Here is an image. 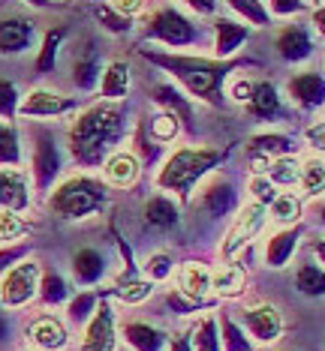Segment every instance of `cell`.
Here are the masks:
<instances>
[{"mask_svg": "<svg viewBox=\"0 0 325 351\" xmlns=\"http://www.w3.org/2000/svg\"><path fill=\"white\" fill-rule=\"evenodd\" d=\"M19 114V87L6 78H0V117Z\"/></svg>", "mask_w": 325, "mask_h": 351, "instance_id": "46", "label": "cell"}, {"mask_svg": "<svg viewBox=\"0 0 325 351\" xmlns=\"http://www.w3.org/2000/svg\"><path fill=\"white\" fill-rule=\"evenodd\" d=\"M102 178H106V186L115 189H126L139 180V159L126 150H115L112 156L102 162Z\"/></svg>", "mask_w": 325, "mask_h": 351, "instance_id": "15", "label": "cell"}, {"mask_svg": "<svg viewBox=\"0 0 325 351\" xmlns=\"http://www.w3.org/2000/svg\"><path fill=\"white\" fill-rule=\"evenodd\" d=\"M253 90H256V82H250V78H244V75L232 78V84H229V97L235 102H250Z\"/></svg>", "mask_w": 325, "mask_h": 351, "instance_id": "48", "label": "cell"}, {"mask_svg": "<svg viewBox=\"0 0 325 351\" xmlns=\"http://www.w3.org/2000/svg\"><path fill=\"white\" fill-rule=\"evenodd\" d=\"M142 270H145L150 279H166L172 274V255L169 252H154L145 261V267H142Z\"/></svg>", "mask_w": 325, "mask_h": 351, "instance_id": "47", "label": "cell"}, {"mask_svg": "<svg viewBox=\"0 0 325 351\" xmlns=\"http://www.w3.org/2000/svg\"><path fill=\"white\" fill-rule=\"evenodd\" d=\"M97 294L93 291H78L73 303H67V309H69V322L73 324H88L93 313H97Z\"/></svg>", "mask_w": 325, "mask_h": 351, "instance_id": "39", "label": "cell"}, {"mask_svg": "<svg viewBox=\"0 0 325 351\" xmlns=\"http://www.w3.org/2000/svg\"><path fill=\"white\" fill-rule=\"evenodd\" d=\"M117 348V330H115V309L112 303L100 300L97 313L85 324L82 351H115Z\"/></svg>", "mask_w": 325, "mask_h": 351, "instance_id": "9", "label": "cell"}, {"mask_svg": "<svg viewBox=\"0 0 325 351\" xmlns=\"http://www.w3.org/2000/svg\"><path fill=\"white\" fill-rule=\"evenodd\" d=\"M271 219L277 222V226H283V228H289L292 222H298L301 219V198L295 193L277 195L271 202Z\"/></svg>", "mask_w": 325, "mask_h": 351, "instance_id": "34", "label": "cell"}, {"mask_svg": "<svg viewBox=\"0 0 325 351\" xmlns=\"http://www.w3.org/2000/svg\"><path fill=\"white\" fill-rule=\"evenodd\" d=\"M148 60H154L160 69L172 73L181 84L187 87V93L199 97L205 102H217L220 99V84L226 75V63L223 60H205V58H172V54H145Z\"/></svg>", "mask_w": 325, "mask_h": 351, "instance_id": "2", "label": "cell"}, {"mask_svg": "<svg viewBox=\"0 0 325 351\" xmlns=\"http://www.w3.org/2000/svg\"><path fill=\"white\" fill-rule=\"evenodd\" d=\"M73 108H76V99H69V97H58V93H49V90H30L27 99L19 106V114L21 117H58Z\"/></svg>", "mask_w": 325, "mask_h": 351, "instance_id": "12", "label": "cell"}, {"mask_svg": "<svg viewBox=\"0 0 325 351\" xmlns=\"http://www.w3.org/2000/svg\"><path fill=\"white\" fill-rule=\"evenodd\" d=\"M27 204H30V193H27V183L21 178V171L0 169V210L21 213V210H27Z\"/></svg>", "mask_w": 325, "mask_h": 351, "instance_id": "19", "label": "cell"}, {"mask_svg": "<svg viewBox=\"0 0 325 351\" xmlns=\"http://www.w3.org/2000/svg\"><path fill=\"white\" fill-rule=\"evenodd\" d=\"M102 274H106V258H102L100 250H91V246H82L73 255V276L76 282L82 285H97Z\"/></svg>", "mask_w": 325, "mask_h": 351, "instance_id": "23", "label": "cell"}, {"mask_svg": "<svg viewBox=\"0 0 325 351\" xmlns=\"http://www.w3.org/2000/svg\"><path fill=\"white\" fill-rule=\"evenodd\" d=\"M150 99H154L163 111H169V114H175V117L178 114L187 117L190 111H193V108H190V102H187V97L172 82H160V84L150 87Z\"/></svg>", "mask_w": 325, "mask_h": 351, "instance_id": "28", "label": "cell"}, {"mask_svg": "<svg viewBox=\"0 0 325 351\" xmlns=\"http://www.w3.org/2000/svg\"><path fill=\"white\" fill-rule=\"evenodd\" d=\"M320 222H322V226H325V204L320 207Z\"/></svg>", "mask_w": 325, "mask_h": 351, "instance_id": "59", "label": "cell"}, {"mask_svg": "<svg viewBox=\"0 0 325 351\" xmlns=\"http://www.w3.org/2000/svg\"><path fill=\"white\" fill-rule=\"evenodd\" d=\"M150 291H154V282L150 279H121V282L112 289V294L121 303H142L150 298Z\"/></svg>", "mask_w": 325, "mask_h": 351, "instance_id": "35", "label": "cell"}, {"mask_svg": "<svg viewBox=\"0 0 325 351\" xmlns=\"http://www.w3.org/2000/svg\"><path fill=\"white\" fill-rule=\"evenodd\" d=\"M100 78H102L100 75V63L93 60V58H82L73 66V82H76L78 90H91V87L97 84Z\"/></svg>", "mask_w": 325, "mask_h": 351, "instance_id": "43", "label": "cell"}, {"mask_svg": "<svg viewBox=\"0 0 325 351\" xmlns=\"http://www.w3.org/2000/svg\"><path fill=\"white\" fill-rule=\"evenodd\" d=\"M169 351H193V342H190L187 337H175L169 342Z\"/></svg>", "mask_w": 325, "mask_h": 351, "instance_id": "55", "label": "cell"}, {"mask_svg": "<svg viewBox=\"0 0 325 351\" xmlns=\"http://www.w3.org/2000/svg\"><path fill=\"white\" fill-rule=\"evenodd\" d=\"M211 282H214L211 267L199 265V261H187V265L181 267V274H178V291L184 294V298H190V300H199V303L208 300V294H211Z\"/></svg>", "mask_w": 325, "mask_h": 351, "instance_id": "16", "label": "cell"}, {"mask_svg": "<svg viewBox=\"0 0 325 351\" xmlns=\"http://www.w3.org/2000/svg\"><path fill=\"white\" fill-rule=\"evenodd\" d=\"M148 135L154 145H169V141H175L178 135V117L169 114V111H160V114L150 117V126H148Z\"/></svg>", "mask_w": 325, "mask_h": 351, "instance_id": "37", "label": "cell"}, {"mask_svg": "<svg viewBox=\"0 0 325 351\" xmlns=\"http://www.w3.org/2000/svg\"><path fill=\"white\" fill-rule=\"evenodd\" d=\"M124 130L126 121L117 106H93L69 130V154L85 169H102V162L121 145Z\"/></svg>", "mask_w": 325, "mask_h": 351, "instance_id": "1", "label": "cell"}, {"mask_svg": "<svg viewBox=\"0 0 325 351\" xmlns=\"http://www.w3.org/2000/svg\"><path fill=\"white\" fill-rule=\"evenodd\" d=\"M112 6H115V10L121 12V15H124V12H139V10H142V3H112Z\"/></svg>", "mask_w": 325, "mask_h": 351, "instance_id": "56", "label": "cell"}, {"mask_svg": "<svg viewBox=\"0 0 325 351\" xmlns=\"http://www.w3.org/2000/svg\"><path fill=\"white\" fill-rule=\"evenodd\" d=\"M130 90V66L124 60H115L106 66L100 78V97L102 99H124Z\"/></svg>", "mask_w": 325, "mask_h": 351, "instance_id": "27", "label": "cell"}, {"mask_svg": "<svg viewBox=\"0 0 325 351\" xmlns=\"http://www.w3.org/2000/svg\"><path fill=\"white\" fill-rule=\"evenodd\" d=\"M247 111L250 117H256L259 123H274L283 117V102H280V93L271 82H256V90L247 102Z\"/></svg>", "mask_w": 325, "mask_h": 351, "instance_id": "14", "label": "cell"}, {"mask_svg": "<svg viewBox=\"0 0 325 351\" xmlns=\"http://www.w3.org/2000/svg\"><path fill=\"white\" fill-rule=\"evenodd\" d=\"M109 204V186L91 174L85 178H69L63 180L49 198V207L58 219L78 222L102 213V207Z\"/></svg>", "mask_w": 325, "mask_h": 351, "instance_id": "3", "label": "cell"}, {"mask_svg": "<svg viewBox=\"0 0 325 351\" xmlns=\"http://www.w3.org/2000/svg\"><path fill=\"white\" fill-rule=\"evenodd\" d=\"M63 39H67V27H52L49 34L43 36V45H39V51H36V66H34L39 75H49L54 69Z\"/></svg>", "mask_w": 325, "mask_h": 351, "instance_id": "29", "label": "cell"}, {"mask_svg": "<svg viewBox=\"0 0 325 351\" xmlns=\"http://www.w3.org/2000/svg\"><path fill=\"white\" fill-rule=\"evenodd\" d=\"M25 222H21L19 213L12 210H0V243H10V241H19L25 237Z\"/></svg>", "mask_w": 325, "mask_h": 351, "instance_id": "44", "label": "cell"}, {"mask_svg": "<svg viewBox=\"0 0 325 351\" xmlns=\"http://www.w3.org/2000/svg\"><path fill=\"white\" fill-rule=\"evenodd\" d=\"M295 289L304 298H325V270L316 265H301L295 274Z\"/></svg>", "mask_w": 325, "mask_h": 351, "instance_id": "33", "label": "cell"}, {"mask_svg": "<svg viewBox=\"0 0 325 351\" xmlns=\"http://www.w3.org/2000/svg\"><path fill=\"white\" fill-rule=\"evenodd\" d=\"M311 21H313V30L325 39V3L322 6H316V10L311 12Z\"/></svg>", "mask_w": 325, "mask_h": 351, "instance_id": "54", "label": "cell"}, {"mask_svg": "<svg viewBox=\"0 0 325 351\" xmlns=\"http://www.w3.org/2000/svg\"><path fill=\"white\" fill-rule=\"evenodd\" d=\"M6 339V322H3V315H0V342Z\"/></svg>", "mask_w": 325, "mask_h": 351, "instance_id": "58", "label": "cell"}, {"mask_svg": "<svg viewBox=\"0 0 325 351\" xmlns=\"http://www.w3.org/2000/svg\"><path fill=\"white\" fill-rule=\"evenodd\" d=\"M193 351H223V339H220V324L214 318H202L193 333Z\"/></svg>", "mask_w": 325, "mask_h": 351, "instance_id": "36", "label": "cell"}, {"mask_svg": "<svg viewBox=\"0 0 325 351\" xmlns=\"http://www.w3.org/2000/svg\"><path fill=\"white\" fill-rule=\"evenodd\" d=\"M244 43H247V27L229 19H217V25H214V54H217V60L232 58L238 49H244Z\"/></svg>", "mask_w": 325, "mask_h": 351, "instance_id": "21", "label": "cell"}, {"mask_svg": "<svg viewBox=\"0 0 325 351\" xmlns=\"http://www.w3.org/2000/svg\"><path fill=\"white\" fill-rule=\"evenodd\" d=\"M34 45V25L21 15L0 21V51L3 54H21Z\"/></svg>", "mask_w": 325, "mask_h": 351, "instance_id": "18", "label": "cell"}, {"mask_svg": "<svg viewBox=\"0 0 325 351\" xmlns=\"http://www.w3.org/2000/svg\"><path fill=\"white\" fill-rule=\"evenodd\" d=\"M268 10L277 15H301V12H307V3L304 0H274Z\"/></svg>", "mask_w": 325, "mask_h": 351, "instance_id": "49", "label": "cell"}, {"mask_svg": "<svg viewBox=\"0 0 325 351\" xmlns=\"http://www.w3.org/2000/svg\"><path fill=\"white\" fill-rule=\"evenodd\" d=\"M295 145H292V138L280 132H265V135H256V138H250L247 145V156L250 162L253 159H280V156H289Z\"/></svg>", "mask_w": 325, "mask_h": 351, "instance_id": "24", "label": "cell"}, {"mask_svg": "<svg viewBox=\"0 0 325 351\" xmlns=\"http://www.w3.org/2000/svg\"><path fill=\"white\" fill-rule=\"evenodd\" d=\"M39 303L43 306H60V303H67L69 298V285L67 279H63L58 270H45L43 279H39Z\"/></svg>", "mask_w": 325, "mask_h": 351, "instance_id": "30", "label": "cell"}, {"mask_svg": "<svg viewBox=\"0 0 325 351\" xmlns=\"http://www.w3.org/2000/svg\"><path fill=\"white\" fill-rule=\"evenodd\" d=\"M229 10L238 12V15H244L250 25H259V27L271 25V15H268L265 3H253V0H232V3H229Z\"/></svg>", "mask_w": 325, "mask_h": 351, "instance_id": "41", "label": "cell"}, {"mask_svg": "<svg viewBox=\"0 0 325 351\" xmlns=\"http://www.w3.org/2000/svg\"><path fill=\"white\" fill-rule=\"evenodd\" d=\"M274 49H277V54H280L283 60L301 63V60H307L313 54V36L307 34L301 25H289V27H283L280 34H277Z\"/></svg>", "mask_w": 325, "mask_h": 351, "instance_id": "13", "label": "cell"}, {"mask_svg": "<svg viewBox=\"0 0 325 351\" xmlns=\"http://www.w3.org/2000/svg\"><path fill=\"white\" fill-rule=\"evenodd\" d=\"M289 97L301 108H322L325 106V78L320 73H298L289 82Z\"/></svg>", "mask_w": 325, "mask_h": 351, "instance_id": "20", "label": "cell"}, {"mask_svg": "<svg viewBox=\"0 0 325 351\" xmlns=\"http://www.w3.org/2000/svg\"><path fill=\"white\" fill-rule=\"evenodd\" d=\"M187 10L202 12V15H211V12H217V3H214V0H190Z\"/></svg>", "mask_w": 325, "mask_h": 351, "instance_id": "53", "label": "cell"}, {"mask_svg": "<svg viewBox=\"0 0 325 351\" xmlns=\"http://www.w3.org/2000/svg\"><path fill=\"white\" fill-rule=\"evenodd\" d=\"M313 252H316V258H320V265H325V237L313 243Z\"/></svg>", "mask_w": 325, "mask_h": 351, "instance_id": "57", "label": "cell"}, {"mask_svg": "<svg viewBox=\"0 0 325 351\" xmlns=\"http://www.w3.org/2000/svg\"><path fill=\"white\" fill-rule=\"evenodd\" d=\"M235 202H238V195H235L232 183L223 180V178H214L211 183H205L202 193H199V204L211 213L214 219H220V217H226V213H232V210H235Z\"/></svg>", "mask_w": 325, "mask_h": 351, "instance_id": "17", "label": "cell"}, {"mask_svg": "<svg viewBox=\"0 0 325 351\" xmlns=\"http://www.w3.org/2000/svg\"><path fill=\"white\" fill-rule=\"evenodd\" d=\"M265 217H268V210H265V204H259V202H250L247 207H241L235 222H232V228L226 231L223 243H220V255H223V258H232L241 246H247L253 237L262 231Z\"/></svg>", "mask_w": 325, "mask_h": 351, "instance_id": "7", "label": "cell"}, {"mask_svg": "<svg viewBox=\"0 0 325 351\" xmlns=\"http://www.w3.org/2000/svg\"><path fill=\"white\" fill-rule=\"evenodd\" d=\"M250 193H253V202H259V204L268 207L277 198V186L265 178V174H253V178H250Z\"/></svg>", "mask_w": 325, "mask_h": 351, "instance_id": "45", "label": "cell"}, {"mask_svg": "<svg viewBox=\"0 0 325 351\" xmlns=\"http://www.w3.org/2000/svg\"><path fill=\"white\" fill-rule=\"evenodd\" d=\"M244 327L250 330L253 339L265 346V342L280 339V333H283V318H280V313H277L271 303H259V306L244 309Z\"/></svg>", "mask_w": 325, "mask_h": 351, "instance_id": "10", "label": "cell"}, {"mask_svg": "<svg viewBox=\"0 0 325 351\" xmlns=\"http://www.w3.org/2000/svg\"><path fill=\"white\" fill-rule=\"evenodd\" d=\"M21 255H25V246H10V250H0V274H3L6 267L19 265Z\"/></svg>", "mask_w": 325, "mask_h": 351, "instance_id": "52", "label": "cell"}, {"mask_svg": "<svg viewBox=\"0 0 325 351\" xmlns=\"http://www.w3.org/2000/svg\"><path fill=\"white\" fill-rule=\"evenodd\" d=\"M298 189L301 195L316 198L325 193V159H307L298 171Z\"/></svg>", "mask_w": 325, "mask_h": 351, "instance_id": "31", "label": "cell"}, {"mask_svg": "<svg viewBox=\"0 0 325 351\" xmlns=\"http://www.w3.org/2000/svg\"><path fill=\"white\" fill-rule=\"evenodd\" d=\"M21 159V138L10 123H0V165H15Z\"/></svg>", "mask_w": 325, "mask_h": 351, "instance_id": "40", "label": "cell"}, {"mask_svg": "<svg viewBox=\"0 0 325 351\" xmlns=\"http://www.w3.org/2000/svg\"><path fill=\"white\" fill-rule=\"evenodd\" d=\"M124 339L133 351H163L169 337H166V330L148 322H130V324H124Z\"/></svg>", "mask_w": 325, "mask_h": 351, "instance_id": "22", "label": "cell"}, {"mask_svg": "<svg viewBox=\"0 0 325 351\" xmlns=\"http://www.w3.org/2000/svg\"><path fill=\"white\" fill-rule=\"evenodd\" d=\"M27 342L39 351H60L69 342V330L58 322V318L43 315V318H34V322H30Z\"/></svg>", "mask_w": 325, "mask_h": 351, "instance_id": "11", "label": "cell"}, {"mask_svg": "<svg viewBox=\"0 0 325 351\" xmlns=\"http://www.w3.org/2000/svg\"><path fill=\"white\" fill-rule=\"evenodd\" d=\"M220 165V154L217 150H205V147H181L175 150L166 165L157 174V186L160 189H169L181 198H187L190 193L196 189L205 174L214 171Z\"/></svg>", "mask_w": 325, "mask_h": 351, "instance_id": "4", "label": "cell"}, {"mask_svg": "<svg viewBox=\"0 0 325 351\" xmlns=\"http://www.w3.org/2000/svg\"><path fill=\"white\" fill-rule=\"evenodd\" d=\"M295 246H298V228H283L268 241L265 246V265L268 267H283L292 261L295 255Z\"/></svg>", "mask_w": 325, "mask_h": 351, "instance_id": "25", "label": "cell"}, {"mask_svg": "<svg viewBox=\"0 0 325 351\" xmlns=\"http://www.w3.org/2000/svg\"><path fill=\"white\" fill-rule=\"evenodd\" d=\"M244 285H247V279H244V270L238 267V265H229V267H220L217 274H214L211 291L217 294V298H238V294L244 291Z\"/></svg>", "mask_w": 325, "mask_h": 351, "instance_id": "32", "label": "cell"}, {"mask_svg": "<svg viewBox=\"0 0 325 351\" xmlns=\"http://www.w3.org/2000/svg\"><path fill=\"white\" fill-rule=\"evenodd\" d=\"M30 169H34V180L39 193H49L60 174V150L54 145V135L49 130L36 132L34 138V156H30Z\"/></svg>", "mask_w": 325, "mask_h": 351, "instance_id": "8", "label": "cell"}, {"mask_svg": "<svg viewBox=\"0 0 325 351\" xmlns=\"http://www.w3.org/2000/svg\"><path fill=\"white\" fill-rule=\"evenodd\" d=\"M145 222L157 231H172L178 226V204L166 195H154L145 204Z\"/></svg>", "mask_w": 325, "mask_h": 351, "instance_id": "26", "label": "cell"}, {"mask_svg": "<svg viewBox=\"0 0 325 351\" xmlns=\"http://www.w3.org/2000/svg\"><path fill=\"white\" fill-rule=\"evenodd\" d=\"M34 294H39V267L34 261H19L0 279V303L3 306H25Z\"/></svg>", "mask_w": 325, "mask_h": 351, "instance_id": "6", "label": "cell"}, {"mask_svg": "<svg viewBox=\"0 0 325 351\" xmlns=\"http://www.w3.org/2000/svg\"><path fill=\"white\" fill-rule=\"evenodd\" d=\"M148 34L157 43L169 45V49H190V45H196V27L175 6H157L148 19Z\"/></svg>", "mask_w": 325, "mask_h": 351, "instance_id": "5", "label": "cell"}, {"mask_svg": "<svg viewBox=\"0 0 325 351\" xmlns=\"http://www.w3.org/2000/svg\"><path fill=\"white\" fill-rule=\"evenodd\" d=\"M93 12H97V21L106 30H112V34H126V30L133 27V19L130 15H121L115 10V6H93Z\"/></svg>", "mask_w": 325, "mask_h": 351, "instance_id": "42", "label": "cell"}, {"mask_svg": "<svg viewBox=\"0 0 325 351\" xmlns=\"http://www.w3.org/2000/svg\"><path fill=\"white\" fill-rule=\"evenodd\" d=\"M169 306L175 309V313H193V309L205 306V303H199V300H190V298H184L181 291H172V294H169Z\"/></svg>", "mask_w": 325, "mask_h": 351, "instance_id": "50", "label": "cell"}, {"mask_svg": "<svg viewBox=\"0 0 325 351\" xmlns=\"http://www.w3.org/2000/svg\"><path fill=\"white\" fill-rule=\"evenodd\" d=\"M304 135H307V145H311L316 154H322V156H325V123H313Z\"/></svg>", "mask_w": 325, "mask_h": 351, "instance_id": "51", "label": "cell"}, {"mask_svg": "<svg viewBox=\"0 0 325 351\" xmlns=\"http://www.w3.org/2000/svg\"><path fill=\"white\" fill-rule=\"evenodd\" d=\"M220 339H223L226 351H253V342L247 339L244 327H238L235 318H229V315L220 318Z\"/></svg>", "mask_w": 325, "mask_h": 351, "instance_id": "38", "label": "cell"}]
</instances>
